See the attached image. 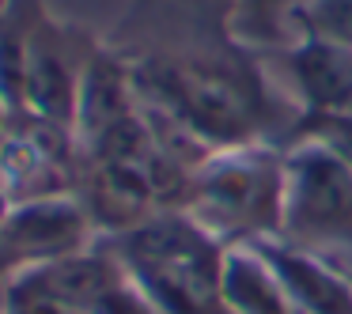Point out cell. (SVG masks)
I'll return each mask as SVG.
<instances>
[{
	"mask_svg": "<svg viewBox=\"0 0 352 314\" xmlns=\"http://www.w3.org/2000/svg\"><path fill=\"white\" fill-rule=\"evenodd\" d=\"M107 49L125 65L140 110L178 137H231L250 106L235 99V76L254 72L235 69L212 0H137Z\"/></svg>",
	"mask_w": 352,
	"mask_h": 314,
	"instance_id": "6da1fadb",
	"label": "cell"
},
{
	"mask_svg": "<svg viewBox=\"0 0 352 314\" xmlns=\"http://www.w3.org/2000/svg\"><path fill=\"white\" fill-rule=\"evenodd\" d=\"M102 42L91 38L80 23L57 19L42 0L27 23L23 49V114L46 117L65 129L76 122V99L84 72Z\"/></svg>",
	"mask_w": 352,
	"mask_h": 314,
	"instance_id": "7a4b0ae2",
	"label": "cell"
},
{
	"mask_svg": "<svg viewBox=\"0 0 352 314\" xmlns=\"http://www.w3.org/2000/svg\"><path fill=\"white\" fill-rule=\"evenodd\" d=\"M80 140L72 129L34 114H4L0 122V190L12 205L65 197L76 186Z\"/></svg>",
	"mask_w": 352,
	"mask_h": 314,
	"instance_id": "3957f363",
	"label": "cell"
},
{
	"mask_svg": "<svg viewBox=\"0 0 352 314\" xmlns=\"http://www.w3.org/2000/svg\"><path fill=\"white\" fill-rule=\"evenodd\" d=\"M125 261L140 276L155 303L170 311H197L212 288V265L193 231L178 223H152L125 235Z\"/></svg>",
	"mask_w": 352,
	"mask_h": 314,
	"instance_id": "277c9868",
	"label": "cell"
},
{
	"mask_svg": "<svg viewBox=\"0 0 352 314\" xmlns=\"http://www.w3.org/2000/svg\"><path fill=\"white\" fill-rule=\"evenodd\" d=\"M84 208L69 197L12 205L0 220V269L46 265L72 258L84 238Z\"/></svg>",
	"mask_w": 352,
	"mask_h": 314,
	"instance_id": "5b68a950",
	"label": "cell"
},
{
	"mask_svg": "<svg viewBox=\"0 0 352 314\" xmlns=\"http://www.w3.org/2000/svg\"><path fill=\"white\" fill-rule=\"evenodd\" d=\"M296 0H243L239 19H250L254 34H276L280 31V19L292 12Z\"/></svg>",
	"mask_w": 352,
	"mask_h": 314,
	"instance_id": "8992f818",
	"label": "cell"
},
{
	"mask_svg": "<svg viewBox=\"0 0 352 314\" xmlns=\"http://www.w3.org/2000/svg\"><path fill=\"white\" fill-rule=\"evenodd\" d=\"M8 208H12V201L4 197V190H0V220H4V216H8Z\"/></svg>",
	"mask_w": 352,
	"mask_h": 314,
	"instance_id": "52a82bcc",
	"label": "cell"
},
{
	"mask_svg": "<svg viewBox=\"0 0 352 314\" xmlns=\"http://www.w3.org/2000/svg\"><path fill=\"white\" fill-rule=\"evenodd\" d=\"M0 8H4V0H0ZM0 122H4V110H0Z\"/></svg>",
	"mask_w": 352,
	"mask_h": 314,
	"instance_id": "ba28073f",
	"label": "cell"
}]
</instances>
